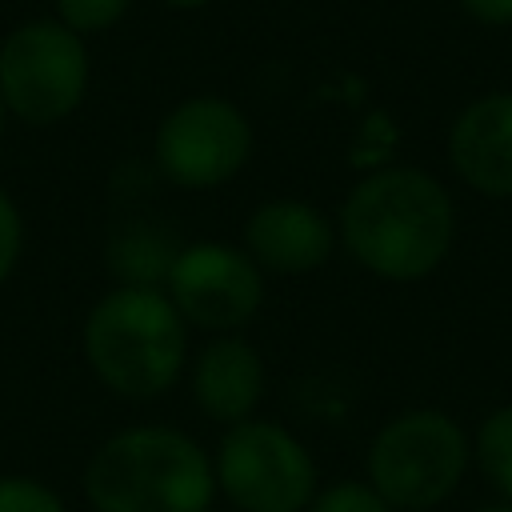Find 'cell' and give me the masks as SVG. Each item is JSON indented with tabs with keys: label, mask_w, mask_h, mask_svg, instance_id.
<instances>
[{
	"label": "cell",
	"mask_w": 512,
	"mask_h": 512,
	"mask_svg": "<svg viewBox=\"0 0 512 512\" xmlns=\"http://www.w3.org/2000/svg\"><path fill=\"white\" fill-rule=\"evenodd\" d=\"M340 236L372 276L412 284L432 276L452 252L456 204L448 188L416 164L376 168L348 192Z\"/></svg>",
	"instance_id": "6da1fadb"
},
{
	"label": "cell",
	"mask_w": 512,
	"mask_h": 512,
	"mask_svg": "<svg viewBox=\"0 0 512 512\" xmlns=\"http://www.w3.org/2000/svg\"><path fill=\"white\" fill-rule=\"evenodd\" d=\"M212 488L208 456L176 428L120 432L84 472L96 512H208Z\"/></svg>",
	"instance_id": "7a4b0ae2"
},
{
	"label": "cell",
	"mask_w": 512,
	"mask_h": 512,
	"mask_svg": "<svg viewBox=\"0 0 512 512\" xmlns=\"http://www.w3.org/2000/svg\"><path fill=\"white\" fill-rule=\"evenodd\" d=\"M84 352L112 392L148 400L164 392L184 368V316L156 288H116L88 312Z\"/></svg>",
	"instance_id": "3957f363"
},
{
	"label": "cell",
	"mask_w": 512,
	"mask_h": 512,
	"mask_svg": "<svg viewBox=\"0 0 512 512\" xmlns=\"http://www.w3.org/2000/svg\"><path fill=\"white\" fill-rule=\"evenodd\" d=\"M472 468V436L440 408H412L388 420L368 444V484L396 512L440 508Z\"/></svg>",
	"instance_id": "277c9868"
},
{
	"label": "cell",
	"mask_w": 512,
	"mask_h": 512,
	"mask_svg": "<svg viewBox=\"0 0 512 512\" xmlns=\"http://www.w3.org/2000/svg\"><path fill=\"white\" fill-rule=\"evenodd\" d=\"M88 84V52L60 20H32L0 44V100L28 124L64 120Z\"/></svg>",
	"instance_id": "5b68a950"
},
{
	"label": "cell",
	"mask_w": 512,
	"mask_h": 512,
	"mask_svg": "<svg viewBox=\"0 0 512 512\" xmlns=\"http://www.w3.org/2000/svg\"><path fill=\"white\" fill-rule=\"evenodd\" d=\"M216 480L240 512H300L316 496L312 456L268 420H240L216 452Z\"/></svg>",
	"instance_id": "8992f818"
},
{
	"label": "cell",
	"mask_w": 512,
	"mask_h": 512,
	"mask_svg": "<svg viewBox=\"0 0 512 512\" xmlns=\"http://www.w3.org/2000/svg\"><path fill=\"white\" fill-rule=\"evenodd\" d=\"M252 152V128L236 104L196 96L172 108L156 132V160L180 188H212L240 172Z\"/></svg>",
	"instance_id": "52a82bcc"
},
{
	"label": "cell",
	"mask_w": 512,
	"mask_h": 512,
	"mask_svg": "<svg viewBox=\"0 0 512 512\" xmlns=\"http://www.w3.org/2000/svg\"><path fill=\"white\" fill-rule=\"evenodd\" d=\"M168 292L184 320L200 328H240L256 316L264 280L256 260L224 244H192L168 268Z\"/></svg>",
	"instance_id": "ba28073f"
},
{
	"label": "cell",
	"mask_w": 512,
	"mask_h": 512,
	"mask_svg": "<svg viewBox=\"0 0 512 512\" xmlns=\"http://www.w3.org/2000/svg\"><path fill=\"white\" fill-rule=\"evenodd\" d=\"M448 164L476 196L512 200V88L484 92L452 116Z\"/></svg>",
	"instance_id": "9c48e42d"
},
{
	"label": "cell",
	"mask_w": 512,
	"mask_h": 512,
	"mask_svg": "<svg viewBox=\"0 0 512 512\" xmlns=\"http://www.w3.org/2000/svg\"><path fill=\"white\" fill-rule=\"evenodd\" d=\"M244 240L260 268L280 272V276H300L328 260L336 236H332V224L312 204L272 200L256 208V216L244 228Z\"/></svg>",
	"instance_id": "30bf717a"
},
{
	"label": "cell",
	"mask_w": 512,
	"mask_h": 512,
	"mask_svg": "<svg viewBox=\"0 0 512 512\" xmlns=\"http://www.w3.org/2000/svg\"><path fill=\"white\" fill-rule=\"evenodd\" d=\"M260 388H264V368L252 344L236 336H220L196 356L192 392L212 420L240 424L256 408Z\"/></svg>",
	"instance_id": "8fae6325"
},
{
	"label": "cell",
	"mask_w": 512,
	"mask_h": 512,
	"mask_svg": "<svg viewBox=\"0 0 512 512\" xmlns=\"http://www.w3.org/2000/svg\"><path fill=\"white\" fill-rule=\"evenodd\" d=\"M472 464L500 500H512V400L492 408L472 432Z\"/></svg>",
	"instance_id": "7c38bea8"
},
{
	"label": "cell",
	"mask_w": 512,
	"mask_h": 512,
	"mask_svg": "<svg viewBox=\"0 0 512 512\" xmlns=\"http://www.w3.org/2000/svg\"><path fill=\"white\" fill-rule=\"evenodd\" d=\"M312 512H396L372 484L364 480H344L312 496Z\"/></svg>",
	"instance_id": "4fadbf2b"
},
{
	"label": "cell",
	"mask_w": 512,
	"mask_h": 512,
	"mask_svg": "<svg viewBox=\"0 0 512 512\" xmlns=\"http://www.w3.org/2000/svg\"><path fill=\"white\" fill-rule=\"evenodd\" d=\"M56 8H60V24L64 28L100 32V28H112L128 12V0H56Z\"/></svg>",
	"instance_id": "5bb4252c"
},
{
	"label": "cell",
	"mask_w": 512,
	"mask_h": 512,
	"mask_svg": "<svg viewBox=\"0 0 512 512\" xmlns=\"http://www.w3.org/2000/svg\"><path fill=\"white\" fill-rule=\"evenodd\" d=\"M0 512H64L60 496L36 480L4 476L0 480Z\"/></svg>",
	"instance_id": "9a60e30c"
},
{
	"label": "cell",
	"mask_w": 512,
	"mask_h": 512,
	"mask_svg": "<svg viewBox=\"0 0 512 512\" xmlns=\"http://www.w3.org/2000/svg\"><path fill=\"white\" fill-rule=\"evenodd\" d=\"M16 256H20V212H16V204L0 192V280L12 272Z\"/></svg>",
	"instance_id": "2e32d148"
},
{
	"label": "cell",
	"mask_w": 512,
	"mask_h": 512,
	"mask_svg": "<svg viewBox=\"0 0 512 512\" xmlns=\"http://www.w3.org/2000/svg\"><path fill=\"white\" fill-rule=\"evenodd\" d=\"M460 8L484 28H512V0H460Z\"/></svg>",
	"instance_id": "e0dca14e"
},
{
	"label": "cell",
	"mask_w": 512,
	"mask_h": 512,
	"mask_svg": "<svg viewBox=\"0 0 512 512\" xmlns=\"http://www.w3.org/2000/svg\"><path fill=\"white\" fill-rule=\"evenodd\" d=\"M476 512H512V500H500V496H492L488 504H480Z\"/></svg>",
	"instance_id": "ac0fdd59"
},
{
	"label": "cell",
	"mask_w": 512,
	"mask_h": 512,
	"mask_svg": "<svg viewBox=\"0 0 512 512\" xmlns=\"http://www.w3.org/2000/svg\"><path fill=\"white\" fill-rule=\"evenodd\" d=\"M168 4H176V8H196V4H204V0H168Z\"/></svg>",
	"instance_id": "d6986e66"
},
{
	"label": "cell",
	"mask_w": 512,
	"mask_h": 512,
	"mask_svg": "<svg viewBox=\"0 0 512 512\" xmlns=\"http://www.w3.org/2000/svg\"><path fill=\"white\" fill-rule=\"evenodd\" d=\"M0 104H4V100H0ZM0 124H4V112H0Z\"/></svg>",
	"instance_id": "ffe728a7"
}]
</instances>
